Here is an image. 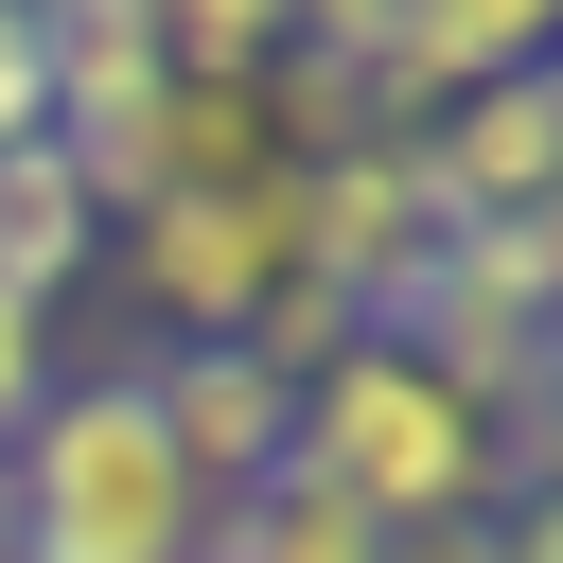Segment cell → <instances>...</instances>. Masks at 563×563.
<instances>
[{"label":"cell","mask_w":563,"mask_h":563,"mask_svg":"<svg viewBox=\"0 0 563 563\" xmlns=\"http://www.w3.org/2000/svg\"><path fill=\"white\" fill-rule=\"evenodd\" d=\"M282 475H317L334 510H369L387 545H422V528H475V510L528 475V440L475 422L405 334H352L334 369H299V457H282Z\"/></svg>","instance_id":"cell-1"},{"label":"cell","mask_w":563,"mask_h":563,"mask_svg":"<svg viewBox=\"0 0 563 563\" xmlns=\"http://www.w3.org/2000/svg\"><path fill=\"white\" fill-rule=\"evenodd\" d=\"M0 493H18V563H211V493L176 475V440L141 405V352L53 369V405L0 440Z\"/></svg>","instance_id":"cell-2"},{"label":"cell","mask_w":563,"mask_h":563,"mask_svg":"<svg viewBox=\"0 0 563 563\" xmlns=\"http://www.w3.org/2000/svg\"><path fill=\"white\" fill-rule=\"evenodd\" d=\"M123 299L158 317V352H211V334H264V299L299 282V176L264 194H176V211H123L106 229Z\"/></svg>","instance_id":"cell-3"},{"label":"cell","mask_w":563,"mask_h":563,"mask_svg":"<svg viewBox=\"0 0 563 563\" xmlns=\"http://www.w3.org/2000/svg\"><path fill=\"white\" fill-rule=\"evenodd\" d=\"M422 246H440V211H422L405 141H334V158H299V282H317L334 317H387V299L422 282Z\"/></svg>","instance_id":"cell-4"},{"label":"cell","mask_w":563,"mask_h":563,"mask_svg":"<svg viewBox=\"0 0 563 563\" xmlns=\"http://www.w3.org/2000/svg\"><path fill=\"white\" fill-rule=\"evenodd\" d=\"M141 405H158V440H176V475H194L211 510H246V493L299 457V387H282L246 334H211V352H141Z\"/></svg>","instance_id":"cell-5"},{"label":"cell","mask_w":563,"mask_h":563,"mask_svg":"<svg viewBox=\"0 0 563 563\" xmlns=\"http://www.w3.org/2000/svg\"><path fill=\"white\" fill-rule=\"evenodd\" d=\"M88 264H106V211H88L70 141H18V158H0V282H18L35 317H53V299L88 282Z\"/></svg>","instance_id":"cell-6"},{"label":"cell","mask_w":563,"mask_h":563,"mask_svg":"<svg viewBox=\"0 0 563 563\" xmlns=\"http://www.w3.org/2000/svg\"><path fill=\"white\" fill-rule=\"evenodd\" d=\"M35 18H53V141H106L158 88V18L141 0H35Z\"/></svg>","instance_id":"cell-7"},{"label":"cell","mask_w":563,"mask_h":563,"mask_svg":"<svg viewBox=\"0 0 563 563\" xmlns=\"http://www.w3.org/2000/svg\"><path fill=\"white\" fill-rule=\"evenodd\" d=\"M141 18H158V70L176 88H264L299 53V0H141Z\"/></svg>","instance_id":"cell-8"},{"label":"cell","mask_w":563,"mask_h":563,"mask_svg":"<svg viewBox=\"0 0 563 563\" xmlns=\"http://www.w3.org/2000/svg\"><path fill=\"white\" fill-rule=\"evenodd\" d=\"M211 563H387V528L334 510L317 475H264L246 510H211Z\"/></svg>","instance_id":"cell-9"},{"label":"cell","mask_w":563,"mask_h":563,"mask_svg":"<svg viewBox=\"0 0 563 563\" xmlns=\"http://www.w3.org/2000/svg\"><path fill=\"white\" fill-rule=\"evenodd\" d=\"M18 141H53V18L35 0H0V158Z\"/></svg>","instance_id":"cell-10"},{"label":"cell","mask_w":563,"mask_h":563,"mask_svg":"<svg viewBox=\"0 0 563 563\" xmlns=\"http://www.w3.org/2000/svg\"><path fill=\"white\" fill-rule=\"evenodd\" d=\"M35 405H53V317H35L18 282H0V440H18Z\"/></svg>","instance_id":"cell-11"},{"label":"cell","mask_w":563,"mask_h":563,"mask_svg":"<svg viewBox=\"0 0 563 563\" xmlns=\"http://www.w3.org/2000/svg\"><path fill=\"white\" fill-rule=\"evenodd\" d=\"M528 282H545V299H563V194H545V211H528Z\"/></svg>","instance_id":"cell-12"},{"label":"cell","mask_w":563,"mask_h":563,"mask_svg":"<svg viewBox=\"0 0 563 563\" xmlns=\"http://www.w3.org/2000/svg\"><path fill=\"white\" fill-rule=\"evenodd\" d=\"M528 88H545V141H563V35H545V70H528Z\"/></svg>","instance_id":"cell-13"},{"label":"cell","mask_w":563,"mask_h":563,"mask_svg":"<svg viewBox=\"0 0 563 563\" xmlns=\"http://www.w3.org/2000/svg\"><path fill=\"white\" fill-rule=\"evenodd\" d=\"M0 563H18V493H0Z\"/></svg>","instance_id":"cell-14"}]
</instances>
